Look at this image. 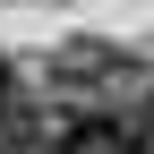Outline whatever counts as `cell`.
Returning <instances> with one entry per match:
<instances>
[{
	"mask_svg": "<svg viewBox=\"0 0 154 154\" xmlns=\"http://www.w3.org/2000/svg\"><path fill=\"white\" fill-rule=\"evenodd\" d=\"M120 69H128V51H111V43H60V51H51V86L77 94V103L111 94V86H120Z\"/></svg>",
	"mask_w": 154,
	"mask_h": 154,
	"instance_id": "cell-2",
	"label": "cell"
},
{
	"mask_svg": "<svg viewBox=\"0 0 154 154\" xmlns=\"http://www.w3.org/2000/svg\"><path fill=\"white\" fill-rule=\"evenodd\" d=\"M51 154H154V146L128 137L120 111H103V103H69V111H51Z\"/></svg>",
	"mask_w": 154,
	"mask_h": 154,
	"instance_id": "cell-1",
	"label": "cell"
},
{
	"mask_svg": "<svg viewBox=\"0 0 154 154\" xmlns=\"http://www.w3.org/2000/svg\"><path fill=\"white\" fill-rule=\"evenodd\" d=\"M111 111H120V128H128L137 146H154V60H128V69H120Z\"/></svg>",
	"mask_w": 154,
	"mask_h": 154,
	"instance_id": "cell-3",
	"label": "cell"
},
{
	"mask_svg": "<svg viewBox=\"0 0 154 154\" xmlns=\"http://www.w3.org/2000/svg\"><path fill=\"white\" fill-rule=\"evenodd\" d=\"M17 94H26V86H17V69H9V51H0V111H9Z\"/></svg>",
	"mask_w": 154,
	"mask_h": 154,
	"instance_id": "cell-4",
	"label": "cell"
}]
</instances>
